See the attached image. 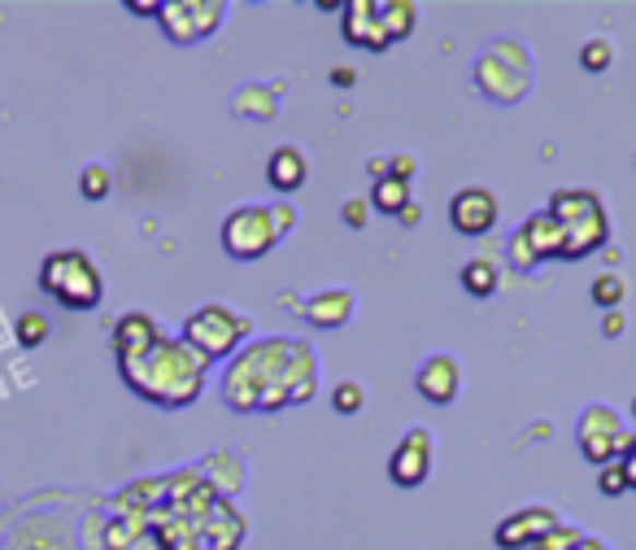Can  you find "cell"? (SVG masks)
I'll list each match as a JSON object with an SVG mask.
<instances>
[{
  "label": "cell",
  "mask_w": 636,
  "mask_h": 550,
  "mask_svg": "<svg viewBox=\"0 0 636 550\" xmlns=\"http://www.w3.org/2000/svg\"><path fill=\"white\" fill-rule=\"evenodd\" d=\"M318 389V354L306 341L267 337L245 346L227 376H223V402L232 411H284L310 402Z\"/></svg>",
  "instance_id": "6da1fadb"
},
{
  "label": "cell",
  "mask_w": 636,
  "mask_h": 550,
  "mask_svg": "<svg viewBox=\"0 0 636 550\" xmlns=\"http://www.w3.org/2000/svg\"><path fill=\"white\" fill-rule=\"evenodd\" d=\"M118 372H122V381H127V389L136 398H144L153 407H166V411H184V407H192L201 398L210 363L184 337L162 332L149 350L122 359Z\"/></svg>",
  "instance_id": "7a4b0ae2"
},
{
  "label": "cell",
  "mask_w": 636,
  "mask_h": 550,
  "mask_svg": "<svg viewBox=\"0 0 636 550\" xmlns=\"http://www.w3.org/2000/svg\"><path fill=\"white\" fill-rule=\"evenodd\" d=\"M558 223H563V236H567V249H563V262H576V258H589L606 245L611 236V214H606V201L593 192V188H558L545 206Z\"/></svg>",
  "instance_id": "3957f363"
},
{
  "label": "cell",
  "mask_w": 636,
  "mask_h": 550,
  "mask_svg": "<svg viewBox=\"0 0 636 550\" xmlns=\"http://www.w3.org/2000/svg\"><path fill=\"white\" fill-rule=\"evenodd\" d=\"M39 289L66 311H96L105 297V276L83 249H52L39 262Z\"/></svg>",
  "instance_id": "277c9868"
},
{
  "label": "cell",
  "mask_w": 636,
  "mask_h": 550,
  "mask_svg": "<svg viewBox=\"0 0 636 550\" xmlns=\"http://www.w3.org/2000/svg\"><path fill=\"white\" fill-rule=\"evenodd\" d=\"M249 332H254V319H249V315L232 311L227 302H205V306H197V311L184 319V332H179V337H184L205 363H219V359H236V354L245 350Z\"/></svg>",
  "instance_id": "5b68a950"
},
{
  "label": "cell",
  "mask_w": 636,
  "mask_h": 550,
  "mask_svg": "<svg viewBox=\"0 0 636 550\" xmlns=\"http://www.w3.org/2000/svg\"><path fill=\"white\" fill-rule=\"evenodd\" d=\"M475 83L488 101L497 105H515L528 87H532V57L515 35H502L484 48V57L475 61Z\"/></svg>",
  "instance_id": "8992f818"
},
{
  "label": "cell",
  "mask_w": 636,
  "mask_h": 550,
  "mask_svg": "<svg viewBox=\"0 0 636 550\" xmlns=\"http://www.w3.org/2000/svg\"><path fill=\"white\" fill-rule=\"evenodd\" d=\"M275 245H280V232H275L271 206L249 201V206H236V210L223 219V249H227L236 262H258V258H267Z\"/></svg>",
  "instance_id": "52a82bcc"
},
{
  "label": "cell",
  "mask_w": 636,
  "mask_h": 550,
  "mask_svg": "<svg viewBox=\"0 0 636 550\" xmlns=\"http://www.w3.org/2000/svg\"><path fill=\"white\" fill-rule=\"evenodd\" d=\"M576 442H580V455H585L589 464L606 468V464H620V459H624L633 433L624 429V416H620L615 407L593 402V407H585V416H580V424H576Z\"/></svg>",
  "instance_id": "ba28073f"
},
{
  "label": "cell",
  "mask_w": 636,
  "mask_h": 550,
  "mask_svg": "<svg viewBox=\"0 0 636 550\" xmlns=\"http://www.w3.org/2000/svg\"><path fill=\"white\" fill-rule=\"evenodd\" d=\"M223 13H227L223 0H166L162 13H157V22H162L166 39H175V44H201V39H210L223 26Z\"/></svg>",
  "instance_id": "9c48e42d"
},
{
  "label": "cell",
  "mask_w": 636,
  "mask_h": 550,
  "mask_svg": "<svg viewBox=\"0 0 636 550\" xmlns=\"http://www.w3.org/2000/svg\"><path fill=\"white\" fill-rule=\"evenodd\" d=\"M563 249H567V236H563V223L550 210L528 214L519 223V232L510 236V262L519 271H528V267H537L545 258H563Z\"/></svg>",
  "instance_id": "30bf717a"
},
{
  "label": "cell",
  "mask_w": 636,
  "mask_h": 550,
  "mask_svg": "<svg viewBox=\"0 0 636 550\" xmlns=\"http://www.w3.org/2000/svg\"><path fill=\"white\" fill-rule=\"evenodd\" d=\"M502 219V201L493 188L484 184H471V188H458L454 201H449V223L458 236H488Z\"/></svg>",
  "instance_id": "8fae6325"
},
{
  "label": "cell",
  "mask_w": 636,
  "mask_h": 550,
  "mask_svg": "<svg viewBox=\"0 0 636 550\" xmlns=\"http://www.w3.org/2000/svg\"><path fill=\"white\" fill-rule=\"evenodd\" d=\"M563 525V516L554 512V507H545V503H532V507H519V512H510L502 525H497V534H493V542L502 550H532L550 529H558Z\"/></svg>",
  "instance_id": "7c38bea8"
},
{
  "label": "cell",
  "mask_w": 636,
  "mask_h": 550,
  "mask_svg": "<svg viewBox=\"0 0 636 550\" xmlns=\"http://www.w3.org/2000/svg\"><path fill=\"white\" fill-rule=\"evenodd\" d=\"M388 477L401 490H414V485H423L432 477V433L427 429H410L397 442V450L388 455Z\"/></svg>",
  "instance_id": "4fadbf2b"
},
{
  "label": "cell",
  "mask_w": 636,
  "mask_h": 550,
  "mask_svg": "<svg viewBox=\"0 0 636 550\" xmlns=\"http://www.w3.org/2000/svg\"><path fill=\"white\" fill-rule=\"evenodd\" d=\"M414 389L432 402V407H449L462 389V363L454 354H427L414 372Z\"/></svg>",
  "instance_id": "5bb4252c"
},
{
  "label": "cell",
  "mask_w": 636,
  "mask_h": 550,
  "mask_svg": "<svg viewBox=\"0 0 636 550\" xmlns=\"http://www.w3.org/2000/svg\"><path fill=\"white\" fill-rule=\"evenodd\" d=\"M240 542H245V516L232 499H219L197 529V550H240Z\"/></svg>",
  "instance_id": "9a60e30c"
},
{
  "label": "cell",
  "mask_w": 636,
  "mask_h": 550,
  "mask_svg": "<svg viewBox=\"0 0 636 550\" xmlns=\"http://www.w3.org/2000/svg\"><path fill=\"white\" fill-rule=\"evenodd\" d=\"M340 13H344L340 17V31H344L349 44H357L366 52H384L388 48V35H384V26L375 17V0H349Z\"/></svg>",
  "instance_id": "2e32d148"
},
{
  "label": "cell",
  "mask_w": 636,
  "mask_h": 550,
  "mask_svg": "<svg viewBox=\"0 0 636 550\" xmlns=\"http://www.w3.org/2000/svg\"><path fill=\"white\" fill-rule=\"evenodd\" d=\"M157 337H162V324H157L153 315H144V311H127V315L114 324V359L122 363V359L149 350Z\"/></svg>",
  "instance_id": "e0dca14e"
},
{
  "label": "cell",
  "mask_w": 636,
  "mask_h": 550,
  "mask_svg": "<svg viewBox=\"0 0 636 550\" xmlns=\"http://www.w3.org/2000/svg\"><path fill=\"white\" fill-rule=\"evenodd\" d=\"M353 311H357V297H353L349 289H322V293H315V297L302 306V315H306L315 328H344V324L353 319Z\"/></svg>",
  "instance_id": "ac0fdd59"
},
{
  "label": "cell",
  "mask_w": 636,
  "mask_h": 550,
  "mask_svg": "<svg viewBox=\"0 0 636 550\" xmlns=\"http://www.w3.org/2000/svg\"><path fill=\"white\" fill-rule=\"evenodd\" d=\"M306 175H310V162H306V153L297 149V144H280L271 157H267V179H271V188L275 192H297L302 184H306Z\"/></svg>",
  "instance_id": "d6986e66"
},
{
  "label": "cell",
  "mask_w": 636,
  "mask_h": 550,
  "mask_svg": "<svg viewBox=\"0 0 636 550\" xmlns=\"http://www.w3.org/2000/svg\"><path fill=\"white\" fill-rule=\"evenodd\" d=\"M232 109L240 118H254V122H271L275 109H280V83H245L232 101Z\"/></svg>",
  "instance_id": "ffe728a7"
},
{
  "label": "cell",
  "mask_w": 636,
  "mask_h": 550,
  "mask_svg": "<svg viewBox=\"0 0 636 550\" xmlns=\"http://www.w3.org/2000/svg\"><path fill=\"white\" fill-rule=\"evenodd\" d=\"M375 17H379L388 44H397V39H405V35L414 31L419 4H410V0H375Z\"/></svg>",
  "instance_id": "44dd1931"
},
{
  "label": "cell",
  "mask_w": 636,
  "mask_h": 550,
  "mask_svg": "<svg viewBox=\"0 0 636 550\" xmlns=\"http://www.w3.org/2000/svg\"><path fill=\"white\" fill-rule=\"evenodd\" d=\"M366 201H370V210H379V214H392V219H397V214L414 201V192H410V184H405V179L384 175V179H375V184H370V197H366Z\"/></svg>",
  "instance_id": "7402d4cb"
},
{
  "label": "cell",
  "mask_w": 636,
  "mask_h": 550,
  "mask_svg": "<svg viewBox=\"0 0 636 550\" xmlns=\"http://www.w3.org/2000/svg\"><path fill=\"white\" fill-rule=\"evenodd\" d=\"M458 280H462V289L471 297H493L497 293V267H493V258H471Z\"/></svg>",
  "instance_id": "603a6c76"
},
{
  "label": "cell",
  "mask_w": 636,
  "mask_h": 550,
  "mask_svg": "<svg viewBox=\"0 0 636 550\" xmlns=\"http://www.w3.org/2000/svg\"><path fill=\"white\" fill-rule=\"evenodd\" d=\"M593 306H602V311H620V302L628 297V280L620 276V271H602L598 280H593Z\"/></svg>",
  "instance_id": "cb8c5ba5"
},
{
  "label": "cell",
  "mask_w": 636,
  "mask_h": 550,
  "mask_svg": "<svg viewBox=\"0 0 636 550\" xmlns=\"http://www.w3.org/2000/svg\"><path fill=\"white\" fill-rule=\"evenodd\" d=\"M580 66H585L589 74H602V70H611V66H615V44H611L606 35H593V39H585V48H580Z\"/></svg>",
  "instance_id": "d4e9b609"
},
{
  "label": "cell",
  "mask_w": 636,
  "mask_h": 550,
  "mask_svg": "<svg viewBox=\"0 0 636 550\" xmlns=\"http://www.w3.org/2000/svg\"><path fill=\"white\" fill-rule=\"evenodd\" d=\"M13 337H17V346L35 350V346H44V341H48V319H44L39 311H26V315H17Z\"/></svg>",
  "instance_id": "484cf974"
},
{
  "label": "cell",
  "mask_w": 636,
  "mask_h": 550,
  "mask_svg": "<svg viewBox=\"0 0 636 550\" xmlns=\"http://www.w3.org/2000/svg\"><path fill=\"white\" fill-rule=\"evenodd\" d=\"M109 184H114V175H109V166H83V175H79V192L87 197V201H105L109 197Z\"/></svg>",
  "instance_id": "4316f807"
},
{
  "label": "cell",
  "mask_w": 636,
  "mask_h": 550,
  "mask_svg": "<svg viewBox=\"0 0 636 550\" xmlns=\"http://www.w3.org/2000/svg\"><path fill=\"white\" fill-rule=\"evenodd\" d=\"M331 407H335V416H357L366 407V389L357 381H340L331 389Z\"/></svg>",
  "instance_id": "83f0119b"
},
{
  "label": "cell",
  "mask_w": 636,
  "mask_h": 550,
  "mask_svg": "<svg viewBox=\"0 0 636 550\" xmlns=\"http://www.w3.org/2000/svg\"><path fill=\"white\" fill-rule=\"evenodd\" d=\"M633 485H628V472H624V464H606V468H598V494L602 499H620V494H628Z\"/></svg>",
  "instance_id": "f1b7e54d"
},
{
  "label": "cell",
  "mask_w": 636,
  "mask_h": 550,
  "mask_svg": "<svg viewBox=\"0 0 636 550\" xmlns=\"http://www.w3.org/2000/svg\"><path fill=\"white\" fill-rule=\"evenodd\" d=\"M580 542H585V534L576 525H558V529H550L532 550H580Z\"/></svg>",
  "instance_id": "f546056e"
},
{
  "label": "cell",
  "mask_w": 636,
  "mask_h": 550,
  "mask_svg": "<svg viewBox=\"0 0 636 550\" xmlns=\"http://www.w3.org/2000/svg\"><path fill=\"white\" fill-rule=\"evenodd\" d=\"M271 219H275V232H280V241L297 227V206L288 201V197H280V201H271Z\"/></svg>",
  "instance_id": "4dcf8cb0"
},
{
  "label": "cell",
  "mask_w": 636,
  "mask_h": 550,
  "mask_svg": "<svg viewBox=\"0 0 636 550\" xmlns=\"http://www.w3.org/2000/svg\"><path fill=\"white\" fill-rule=\"evenodd\" d=\"M340 219H344L353 232H362V227H366V219H370V201H366V197L344 201V206H340Z\"/></svg>",
  "instance_id": "1f68e13d"
},
{
  "label": "cell",
  "mask_w": 636,
  "mask_h": 550,
  "mask_svg": "<svg viewBox=\"0 0 636 550\" xmlns=\"http://www.w3.org/2000/svg\"><path fill=\"white\" fill-rule=\"evenodd\" d=\"M414 171H419V162H414L410 153H392V157H388V175H392V179H405V184H410Z\"/></svg>",
  "instance_id": "d6a6232c"
},
{
  "label": "cell",
  "mask_w": 636,
  "mask_h": 550,
  "mask_svg": "<svg viewBox=\"0 0 636 550\" xmlns=\"http://www.w3.org/2000/svg\"><path fill=\"white\" fill-rule=\"evenodd\" d=\"M397 223H401V227H419V223H423V206H419V201H410V206L397 214Z\"/></svg>",
  "instance_id": "836d02e7"
},
{
  "label": "cell",
  "mask_w": 636,
  "mask_h": 550,
  "mask_svg": "<svg viewBox=\"0 0 636 550\" xmlns=\"http://www.w3.org/2000/svg\"><path fill=\"white\" fill-rule=\"evenodd\" d=\"M602 332H606V337H620V332H624V311H606Z\"/></svg>",
  "instance_id": "e575fe53"
},
{
  "label": "cell",
  "mask_w": 636,
  "mask_h": 550,
  "mask_svg": "<svg viewBox=\"0 0 636 550\" xmlns=\"http://www.w3.org/2000/svg\"><path fill=\"white\" fill-rule=\"evenodd\" d=\"M620 464H624V472H628V485L636 490V433H633V442H628V450H624Z\"/></svg>",
  "instance_id": "d590c367"
},
{
  "label": "cell",
  "mask_w": 636,
  "mask_h": 550,
  "mask_svg": "<svg viewBox=\"0 0 636 550\" xmlns=\"http://www.w3.org/2000/svg\"><path fill=\"white\" fill-rule=\"evenodd\" d=\"M127 9H131V13H149V17H157V13H162V4H157V0H127Z\"/></svg>",
  "instance_id": "8d00e7d4"
},
{
  "label": "cell",
  "mask_w": 636,
  "mask_h": 550,
  "mask_svg": "<svg viewBox=\"0 0 636 550\" xmlns=\"http://www.w3.org/2000/svg\"><path fill=\"white\" fill-rule=\"evenodd\" d=\"M331 83H335V87H349V83H357V74H353L349 66H335V70H331Z\"/></svg>",
  "instance_id": "74e56055"
},
{
  "label": "cell",
  "mask_w": 636,
  "mask_h": 550,
  "mask_svg": "<svg viewBox=\"0 0 636 550\" xmlns=\"http://www.w3.org/2000/svg\"><path fill=\"white\" fill-rule=\"evenodd\" d=\"M366 171H370V179H384V175H388V153L370 157V166H366Z\"/></svg>",
  "instance_id": "f35d334b"
},
{
  "label": "cell",
  "mask_w": 636,
  "mask_h": 550,
  "mask_svg": "<svg viewBox=\"0 0 636 550\" xmlns=\"http://www.w3.org/2000/svg\"><path fill=\"white\" fill-rule=\"evenodd\" d=\"M580 550H606V542H602V538H585V542H580Z\"/></svg>",
  "instance_id": "ab89813d"
},
{
  "label": "cell",
  "mask_w": 636,
  "mask_h": 550,
  "mask_svg": "<svg viewBox=\"0 0 636 550\" xmlns=\"http://www.w3.org/2000/svg\"><path fill=\"white\" fill-rule=\"evenodd\" d=\"M633 416H636V398H633Z\"/></svg>",
  "instance_id": "60d3db41"
}]
</instances>
